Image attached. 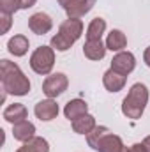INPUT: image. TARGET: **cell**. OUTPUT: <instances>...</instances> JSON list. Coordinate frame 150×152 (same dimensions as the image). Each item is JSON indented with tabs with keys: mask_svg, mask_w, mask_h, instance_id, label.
Masks as SVG:
<instances>
[{
	"mask_svg": "<svg viewBox=\"0 0 150 152\" xmlns=\"http://www.w3.org/2000/svg\"><path fill=\"white\" fill-rule=\"evenodd\" d=\"M149 103V88L143 83H134L122 101V113L127 118H140Z\"/></svg>",
	"mask_w": 150,
	"mask_h": 152,
	"instance_id": "obj_2",
	"label": "cell"
},
{
	"mask_svg": "<svg viewBox=\"0 0 150 152\" xmlns=\"http://www.w3.org/2000/svg\"><path fill=\"white\" fill-rule=\"evenodd\" d=\"M0 80H2V88L7 94L12 96H27L30 92V81L28 78L21 73L18 64L11 60H2L0 62Z\"/></svg>",
	"mask_w": 150,
	"mask_h": 152,
	"instance_id": "obj_1",
	"label": "cell"
},
{
	"mask_svg": "<svg viewBox=\"0 0 150 152\" xmlns=\"http://www.w3.org/2000/svg\"><path fill=\"white\" fill-rule=\"evenodd\" d=\"M12 136H14V140L27 143L28 140H32L36 136V126L32 122H28V120L18 122V124L12 126Z\"/></svg>",
	"mask_w": 150,
	"mask_h": 152,
	"instance_id": "obj_11",
	"label": "cell"
},
{
	"mask_svg": "<svg viewBox=\"0 0 150 152\" xmlns=\"http://www.w3.org/2000/svg\"><path fill=\"white\" fill-rule=\"evenodd\" d=\"M94 127H95V118L88 113L81 115L76 120H73V129H74V133H78V134H88Z\"/></svg>",
	"mask_w": 150,
	"mask_h": 152,
	"instance_id": "obj_18",
	"label": "cell"
},
{
	"mask_svg": "<svg viewBox=\"0 0 150 152\" xmlns=\"http://www.w3.org/2000/svg\"><path fill=\"white\" fill-rule=\"evenodd\" d=\"M55 66V50L51 46H39L30 57V67L37 75H50Z\"/></svg>",
	"mask_w": 150,
	"mask_h": 152,
	"instance_id": "obj_3",
	"label": "cell"
},
{
	"mask_svg": "<svg viewBox=\"0 0 150 152\" xmlns=\"http://www.w3.org/2000/svg\"><path fill=\"white\" fill-rule=\"evenodd\" d=\"M51 27H53V20L46 12H36V14H32L28 18V28L37 36L48 34L51 30Z\"/></svg>",
	"mask_w": 150,
	"mask_h": 152,
	"instance_id": "obj_6",
	"label": "cell"
},
{
	"mask_svg": "<svg viewBox=\"0 0 150 152\" xmlns=\"http://www.w3.org/2000/svg\"><path fill=\"white\" fill-rule=\"evenodd\" d=\"M125 80H127V76L113 71L111 67L103 76V83H104V87H106L108 92H120L124 88V85H125Z\"/></svg>",
	"mask_w": 150,
	"mask_h": 152,
	"instance_id": "obj_10",
	"label": "cell"
},
{
	"mask_svg": "<svg viewBox=\"0 0 150 152\" xmlns=\"http://www.w3.org/2000/svg\"><path fill=\"white\" fill-rule=\"evenodd\" d=\"M143 60H145V64L150 67V46L145 50V53H143Z\"/></svg>",
	"mask_w": 150,
	"mask_h": 152,
	"instance_id": "obj_26",
	"label": "cell"
},
{
	"mask_svg": "<svg viewBox=\"0 0 150 152\" xmlns=\"http://www.w3.org/2000/svg\"><path fill=\"white\" fill-rule=\"evenodd\" d=\"M37 0H20V9H30L36 5Z\"/></svg>",
	"mask_w": 150,
	"mask_h": 152,
	"instance_id": "obj_25",
	"label": "cell"
},
{
	"mask_svg": "<svg viewBox=\"0 0 150 152\" xmlns=\"http://www.w3.org/2000/svg\"><path fill=\"white\" fill-rule=\"evenodd\" d=\"M67 85H69V80L64 73H55V75L46 76L44 83H42V92L53 99V97H58L60 94H64L67 90Z\"/></svg>",
	"mask_w": 150,
	"mask_h": 152,
	"instance_id": "obj_4",
	"label": "cell"
},
{
	"mask_svg": "<svg viewBox=\"0 0 150 152\" xmlns=\"http://www.w3.org/2000/svg\"><path fill=\"white\" fill-rule=\"evenodd\" d=\"M28 46H30V42H28V39L25 36H14V37L9 39V42H7V50L14 57H23L28 51Z\"/></svg>",
	"mask_w": 150,
	"mask_h": 152,
	"instance_id": "obj_16",
	"label": "cell"
},
{
	"mask_svg": "<svg viewBox=\"0 0 150 152\" xmlns=\"http://www.w3.org/2000/svg\"><path fill=\"white\" fill-rule=\"evenodd\" d=\"M143 145H145V147H147V151L150 152V136H147V138L143 140Z\"/></svg>",
	"mask_w": 150,
	"mask_h": 152,
	"instance_id": "obj_28",
	"label": "cell"
},
{
	"mask_svg": "<svg viewBox=\"0 0 150 152\" xmlns=\"http://www.w3.org/2000/svg\"><path fill=\"white\" fill-rule=\"evenodd\" d=\"M106 44H103L101 41H87L83 46V55L88 60H103L106 55Z\"/></svg>",
	"mask_w": 150,
	"mask_h": 152,
	"instance_id": "obj_14",
	"label": "cell"
},
{
	"mask_svg": "<svg viewBox=\"0 0 150 152\" xmlns=\"http://www.w3.org/2000/svg\"><path fill=\"white\" fill-rule=\"evenodd\" d=\"M34 113H36V117H37L39 120L50 122V120H53L58 115V104L53 99H50V97L48 99H42V101H39L37 104H36Z\"/></svg>",
	"mask_w": 150,
	"mask_h": 152,
	"instance_id": "obj_8",
	"label": "cell"
},
{
	"mask_svg": "<svg viewBox=\"0 0 150 152\" xmlns=\"http://www.w3.org/2000/svg\"><path fill=\"white\" fill-rule=\"evenodd\" d=\"M106 133H110V129H108V127H104V126H95V127L87 134V142H88V145L95 151L97 143L101 142V138H103Z\"/></svg>",
	"mask_w": 150,
	"mask_h": 152,
	"instance_id": "obj_21",
	"label": "cell"
},
{
	"mask_svg": "<svg viewBox=\"0 0 150 152\" xmlns=\"http://www.w3.org/2000/svg\"><path fill=\"white\" fill-rule=\"evenodd\" d=\"M124 149L125 147H124L122 138L118 134H113V133H106L95 147L97 152H122Z\"/></svg>",
	"mask_w": 150,
	"mask_h": 152,
	"instance_id": "obj_9",
	"label": "cell"
},
{
	"mask_svg": "<svg viewBox=\"0 0 150 152\" xmlns=\"http://www.w3.org/2000/svg\"><path fill=\"white\" fill-rule=\"evenodd\" d=\"M71 2H73V0H58V4H60L64 9H67V7L71 5Z\"/></svg>",
	"mask_w": 150,
	"mask_h": 152,
	"instance_id": "obj_27",
	"label": "cell"
},
{
	"mask_svg": "<svg viewBox=\"0 0 150 152\" xmlns=\"http://www.w3.org/2000/svg\"><path fill=\"white\" fill-rule=\"evenodd\" d=\"M85 113H88V104H87L83 99H73V101H69V103L66 104V108H64L66 118H69L71 122L76 120L78 117L85 115Z\"/></svg>",
	"mask_w": 150,
	"mask_h": 152,
	"instance_id": "obj_15",
	"label": "cell"
},
{
	"mask_svg": "<svg viewBox=\"0 0 150 152\" xmlns=\"http://www.w3.org/2000/svg\"><path fill=\"white\" fill-rule=\"evenodd\" d=\"M16 152H50V145L44 138L34 136L32 140H28L23 147H20Z\"/></svg>",
	"mask_w": 150,
	"mask_h": 152,
	"instance_id": "obj_20",
	"label": "cell"
},
{
	"mask_svg": "<svg viewBox=\"0 0 150 152\" xmlns=\"http://www.w3.org/2000/svg\"><path fill=\"white\" fill-rule=\"evenodd\" d=\"M71 46H73V42L69 39H66L64 36H60V34H57V36L51 37V48L57 50V51H67Z\"/></svg>",
	"mask_w": 150,
	"mask_h": 152,
	"instance_id": "obj_22",
	"label": "cell"
},
{
	"mask_svg": "<svg viewBox=\"0 0 150 152\" xmlns=\"http://www.w3.org/2000/svg\"><path fill=\"white\" fill-rule=\"evenodd\" d=\"M58 34L64 36L66 39H69V41L74 44L76 41L81 37V34H83V21H81V20H76V18L66 20L64 23H60Z\"/></svg>",
	"mask_w": 150,
	"mask_h": 152,
	"instance_id": "obj_7",
	"label": "cell"
},
{
	"mask_svg": "<svg viewBox=\"0 0 150 152\" xmlns=\"http://www.w3.org/2000/svg\"><path fill=\"white\" fill-rule=\"evenodd\" d=\"M0 21H2V28H0V32H2V34H7V30L11 28V23H12V14L2 12V14H0Z\"/></svg>",
	"mask_w": 150,
	"mask_h": 152,
	"instance_id": "obj_24",
	"label": "cell"
},
{
	"mask_svg": "<svg viewBox=\"0 0 150 152\" xmlns=\"http://www.w3.org/2000/svg\"><path fill=\"white\" fill-rule=\"evenodd\" d=\"M94 5H95V0H73L71 5L66 9L67 18H76V20H79V18L85 16Z\"/></svg>",
	"mask_w": 150,
	"mask_h": 152,
	"instance_id": "obj_13",
	"label": "cell"
},
{
	"mask_svg": "<svg viewBox=\"0 0 150 152\" xmlns=\"http://www.w3.org/2000/svg\"><path fill=\"white\" fill-rule=\"evenodd\" d=\"M127 46V37L122 30H111L106 37V48L111 50V51H122L124 48Z\"/></svg>",
	"mask_w": 150,
	"mask_h": 152,
	"instance_id": "obj_17",
	"label": "cell"
},
{
	"mask_svg": "<svg viewBox=\"0 0 150 152\" xmlns=\"http://www.w3.org/2000/svg\"><path fill=\"white\" fill-rule=\"evenodd\" d=\"M104 30H106V21L99 16L94 18L87 28V41H101Z\"/></svg>",
	"mask_w": 150,
	"mask_h": 152,
	"instance_id": "obj_19",
	"label": "cell"
},
{
	"mask_svg": "<svg viewBox=\"0 0 150 152\" xmlns=\"http://www.w3.org/2000/svg\"><path fill=\"white\" fill-rule=\"evenodd\" d=\"M0 9H2V12L14 14L20 9V0H0Z\"/></svg>",
	"mask_w": 150,
	"mask_h": 152,
	"instance_id": "obj_23",
	"label": "cell"
},
{
	"mask_svg": "<svg viewBox=\"0 0 150 152\" xmlns=\"http://www.w3.org/2000/svg\"><path fill=\"white\" fill-rule=\"evenodd\" d=\"M134 67H136V58L131 51H118L111 60V69L124 76L133 73Z\"/></svg>",
	"mask_w": 150,
	"mask_h": 152,
	"instance_id": "obj_5",
	"label": "cell"
},
{
	"mask_svg": "<svg viewBox=\"0 0 150 152\" xmlns=\"http://www.w3.org/2000/svg\"><path fill=\"white\" fill-rule=\"evenodd\" d=\"M27 117H28V112H27L25 104H21V103H14V104L7 106V108L4 110V118H5L9 124H12V126L18 124V122L27 120Z\"/></svg>",
	"mask_w": 150,
	"mask_h": 152,
	"instance_id": "obj_12",
	"label": "cell"
}]
</instances>
